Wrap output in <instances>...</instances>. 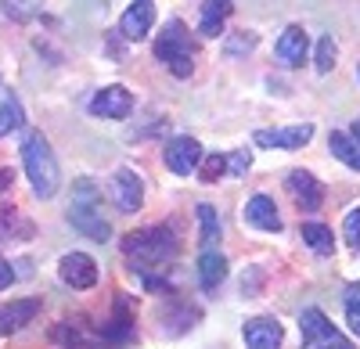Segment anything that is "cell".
<instances>
[{
    "label": "cell",
    "instance_id": "1",
    "mask_svg": "<svg viewBox=\"0 0 360 349\" xmlns=\"http://www.w3.org/2000/svg\"><path fill=\"white\" fill-rule=\"evenodd\" d=\"M123 252L137 270L159 267V263H169L176 256V235L169 227H141V230H130L123 238Z\"/></svg>",
    "mask_w": 360,
    "mask_h": 349
},
{
    "label": "cell",
    "instance_id": "2",
    "mask_svg": "<svg viewBox=\"0 0 360 349\" xmlns=\"http://www.w3.org/2000/svg\"><path fill=\"white\" fill-rule=\"evenodd\" d=\"M22 166H25V177L33 184L37 198H54L58 191V159L51 152V144L40 130H33L22 144Z\"/></svg>",
    "mask_w": 360,
    "mask_h": 349
},
{
    "label": "cell",
    "instance_id": "3",
    "mask_svg": "<svg viewBox=\"0 0 360 349\" xmlns=\"http://www.w3.org/2000/svg\"><path fill=\"white\" fill-rule=\"evenodd\" d=\"M69 223L79 230V235H86L90 242H108L112 238V227L101 216V191L90 180H76V187H72Z\"/></svg>",
    "mask_w": 360,
    "mask_h": 349
},
{
    "label": "cell",
    "instance_id": "4",
    "mask_svg": "<svg viewBox=\"0 0 360 349\" xmlns=\"http://www.w3.org/2000/svg\"><path fill=\"white\" fill-rule=\"evenodd\" d=\"M155 58L176 76V79H188L195 72V44L188 37V29L180 18H169L162 25V33L155 40Z\"/></svg>",
    "mask_w": 360,
    "mask_h": 349
},
{
    "label": "cell",
    "instance_id": "5",
    "mask_svg": "<svg viewBox=\"0 0 360 349\" xmlns=\"http://www.w3.org/2000/svg\"><path fill=\"white\" fill-rule=\"evenodd\" d=\"M299 331H303L307 345H314V349H356L317 306H307L299 313Z\"/></svg>",
    "mask_w": 360,
    "mask_h": 349
},
{
    "label": "cell",
    "instance_id": "6",
    "mask_svg": "<svg viewBox=\"0 0 360 349\" xmlns=\"http://www.w3.org/2000/svg\"><path fill=\"white\" fill-rule=\"evenodd\" d=\"M58 277L69 288H76V292H86V288L98 284V263L86 252H69V256H62V263H58Z\"/></svg>",
    "mask_w": 360,
    "mask_h": 349
},
{
    "label": "cell",
    "instance_id": "7",
    "mask_svg": "<svg viewBox=\"0 0 360 349\" xmlns=\"http://www.w3.org/2000/svg\"><path fill=\"white\" fill-rule=\"evenodd\" d=\"M90 112L101 115V119H130V112H134V98L127 86H101V91L90 98Z\"/></svg>",
    "mask_w": 360,
    "mask_h": 349
},
{
    "label": "cell",
    "instance_id": "8",
    "mask_svg": "<svg viewBox=\"0 0 360 349\" xmlns=\"http://www.w3.org/2000/svg\"><path fill=\"white\" fill-rule=\"evenodd\" d=\"M285 187H288V195L295 198L299 209L317 213V209L324 206V184L314 177V173H307V169H292L288 180H285Z\"/></svg>",
    "mask_w": 360,
    "mask_h": 349
},
{
    "label": "cell",
    "instance_id": "9",
    "mask_svg": "<svg viewBox=\"0 0 360 349\" xmlns=\"http://www.w3.org/2000/svg\"><path fill=\"white\" fill-rule=\"evenodd\" d=\"M108 191H112V202L123 213H137L141 209V202H144V184H141V177L134 169H115L112 173V184H108Z\"/></svg>",
    "mask_w": 360,
    "mask_h": 349
},
{
    "label": "cell",
    "instance_id": "10",
    "mask_svg": "<svg viewBox=\"0 0 360 349\" xmlns=\"http://www.w3.org/2000/svg\"><path fill=\"white\" fill-rule=\"evenodd\" d=\"M162 159H166V166L176 173V177H188V173H195V166L202 162V144L195 137H173L166 144Z\"/></svg>",
    "mask_w": 360,
    "mask_h": 349
},
{
    "label": "cell",
    "instance_id": "11",
    "mask_svg": "<svg viewBox=\"0 0 360 349\" xmlns=\"http://www.w3.org/2000/svg\"><path fill=\"white\" fill-rule=\"evenodd\" d=\"M310 137H314V126H310V123L285 126V130H256V133H252V140L259 144V148H285V152L307 148Z\"/></svg>",
    "mask_w": 360,
    "mask_h": 349
},
{
    "label": "cell",
    "instance_id": "12",
    "mask_svg": "<svg viewBox=\"0 0 360 349\" xmlns=\"http://www.w3.org/2000/svg\"><path fill=\"white\" fill-rule=\"evenodd\" d=\"M152 22H155V4H152V0H134V4L123 11V18H119V33L137 44V40L148 37Z\"/></svg>",
    "mask_w": 360,
    "mask_h": 349
},
{
    "label": "cell",
    "instance_id": "13",
    "mask_svg": "<svg viewBox=\"0 0 360 349\" xmlns=\"http://www.w3.org/2000/svg\"><path fill=\"white\" fill-rule=\"evenodd\" d=\"M285 342V328L274 317H252L245 324V345L249 349H281Z\"/></svg>",
    "mask_w": 360,
    "mask_h": 349
},
{
    "label": "cell",
    "instance_id": "14",
    "mask_svg": "<svg viewBox=\"0 0 360 349\" xmlns=\"http://www.w3.org/2000/svg\"><path fill=\"white\" fill-rule=\"evenodd\" d=\"M40 310H44L40 299H15V303H8V306H0V335L22 331Z\"/></svg>",
    "mask_w": 360,
    "mask_h": 349
},
{
    "label": "cell",
    "instance_id": "15",
    "mask_svg": "<svg viewBox=\"0 0 360 349\" xmlns=\"http://www.w3.org/2000/svg\"><path fill=\"white\" fill-rule=\"evenodd\" d=\"M245 223L256 227V230H281V216H278V206H274V198H266V195H252L245 202Z\"/></svg>",
    "mask_w": 360,
    "mask_h": 349
},
{
    "label": "cell",
    "instance_id": "16",
    "mask_svg": "<svg viewBox=\"0 0 360 349\" xmlns=\"http://www.w3.org/2000/svg\"><path fill=\"white\" fill-rule=\"evenodd\" d=\"M307 47H310L307 29H303V25H288L285 33H281V40H278V62H281V65H288V69L303 65Z\"/></svg>",
    "mask_w": 360,
    "mask_h": 349
},
{
    "label": "cell",
    "instance_id": "17",
    "mask_svg": "<svg viewBox=\"0 0 360 349\" xmlns=\"http://www.w3.org/2000/svg\"><path fill=\"white\" fill-rule=\"evenodd\" d=\"M234 15V4L231 0H205L202 11H198V29L202 37H220L224 33V22Z\"/></svg>",
    "mask_w": 360,
    "mask_h": 349
},
{
    "label": "cell",
    "instance_id": "18",
    "mask_svg": "<svg viewBox=\"0 0 360 349\" xmlns=\"http://www.w3.org/2000/svg\"><path fill=\"white\" fill-rule=\"evenodd\" d=\"M224 277H227L224 252L202 249V256H198V281H202V288H217V284H224Z\"/></svg>",
    "mask_w": 360,
    "mask_h": 349
},
{
    "label": "cell",
    "instance_id": "19",
    "mask_svg": "<svg viewBox=\"0 0 360 349\" xmlns=\"http://www.w3.org/2000/svg\"><path fill=\"white\" fill-rule=\"evenodd\" d=\"M328 144H332V155H335L339 162H346L349 169H356V173H360V144H356L349 133L335 130L332 137H328Z\"/></svg>",
    "mask_w": 360,
    "mask_h": 349
},
{
    "label": "cell",
    "instance_id": "20",
    "mask_svg": "<svg viewBox=\"0 0 360 349\" xmlns=\"http://www.w3.org/2000/svg\"><path fill=\"white\" fill-rule=\"evenodd\" d=\"M299 230H303V242H307L317 256H332V252H335L332 227H324V223H303Z\"/></svg>",
    "mask_w": 360,
    "mask_h": 349
},
{
    "label": "cell",
    "instance_id": "21",
    "mask_svg": "<svg viewBox=\"0 0 360 349\" xmlns=\"http://www.w3.org/2000/svg\"><path fill=\"white\" fill-rule=\"evenodd\" d=\"M0 8H4V15H8L11 22L25 25V22L40 18V11H44V0H0Z\"/></svg>",
    "mask_w": 360,
    "mask_h": 349
},
{
    "label": "cell",
    "instance_id": "22",
    "mask_svg": "<svg viewBox=\"0 0 360 349\" xmlns=\"http://www.w3.org/2000/svg\"><path fill=\"white\" fill-rule=\"evenodd\" d=\"M198 227H202V235H198L202 249H217L220 245V220H217L213 206H198Z\"/></svg>",
    "mask_w": 360,
    "mask_h": 349
},
{
    "label": "cell",
    "instance_id": "23",
    "mask_svg": "<svg viewBox=\"0 0 360 349\" xmlns=\"http://www.w3.org/2000/svg\"><path fill=\"white\" fill-rule=\"evenodd\" d=\"M22 123H25V112H22L18 98H4V101H0V137L11 133V130L22 126Z\"/></svg>",
    "mask_w": 360,
    "mask_h": 349
},
{
    "label": "cell",
    "instance_id": "24",
    "mask_svg": "<svg viewBox=\"0 0 360 349\" xmlns=\"http://www.w3.org/2000/svg\"><path fill=\"white\" fill-rule=\"evenodd\" d=\"M342 303H346V324L353 328V335H360V284H349L346 288Z\"/></svg>",
    "mask_w": 360,
    "mask_h": 349
},
{
    "label": "cell",
    "instance_id": "25",
    "mask_svg": "<svg viewBox=\"0 0 360 349\" xmlns=\"http://www.w3.org/2000/svg\"><path fill=\"white\" fill-rule=\"evenodd\" d=\"M335 54H339V47H335V40L332 37H321L317 40V72H332L335 69Z\"/></svg>",
    "mask_w": 360,
    "mask_h": 349
},
{
    "label": "cell",
    "instance_id": "26",
    "mask_svg": "<svg viewBox=\"0 0 360 349\" xmlns=\"http://www.w3.org/2000/svg\"><path fill=\"white\" fill-rule=\"evenodd\" d=\"M224 173H227V159H224V155H209V159H202V173H198V177H202L205 184H217Z\"/></svg>",
    "mask_w": 360,
    "mask_h": 349
},
{
    "label": "cell",
    "instance_id": "27",
    "mask_svg": "<svg viewBox=\"0 0 360 349\" xmlns=\"http://www.w3.org/2000/svg\"><path fill=\"white\" fill-rule=\"evenodd\" d=\"M224 159H227V173H234V177H245V169L252 166V155L245 148H238V152H231Z\"/></svg>",
    "mask_w": 360,
    "mask_h": 349
},
{
    "label": "cell",
    "instance_id": "28",
    "mask_svg": "<svg viewBox=\"0 0 360 349\" xmlns=\"http://www.w3.org/2000/svg\"><path fill=\"white\" fill-rule=\"evenodd\" d=\"M342 230H346V245H349L353 252H360V209H353V213L346 216Z\"/></svg>",
    "mask_w": 360,
    "mask_h": 349
},
{
    "label": "cell",
    "instance_id": "29",
    "mask_svg": "<svg viewBox=\"0 0 360 349\" xmlns=\"http://www.w3.org/2000/svg\"><path fill=\"white\" fill-rule=\"evenodd\" d=\"M252 47H256V37H252V33H238V37L227 44V58H234L238 51H252Z\"/></svg>",
    "mask_w": 360,
    "mask_h": 349
},
{
    "label": "cell",
    "instance_id": "30",
    "mask_svg": "<svg viewBox=\"0 0 360 349\" xmlns=\"http://www.w3.org/2000/svg\"><path fill=\"white\" fill-rule=\"evenodd\" d=\"M259 281H263V274H259V270H252V274H249V281L242 277V292H245V296H256V292H259V288H256Z\"/></svg>",
    "mask_w": 360,
    "mask_h": 349
},
{
    "label": "cell",
    "instance_id": "31",
    "mask_svg": "<svg viewBox=\"0 0 360 349\" xmlns=\"http://www.w3.org/2000/svg\"><path fill=\"white\" fill-rule=\"evenodd\" d=\"M11 281H15L11 263H8V259H0V288H11Z\"/></svg>",
    "mask_w": 360,
    "mask_h": 349
},
{
    "label": "cell",
    "instance_id": "32",
    "mask_svg": "<svg viewBox=\"0 0 360 349\" xmlns=\"http://www.w3.org/2000/svg\"><path fill=\"white\" fill-rule=\"evenodd\" d=\"M11 180H15V169H0V195L11 187Z\"/></svg>",
    "mask_w": 360,
    "mask_h": 349
},
{
    "label": "cell",
    "instance_id": "33",
    "mask_svg": "<svg viewBox=\"0 0 360 349\" xmlns=\"http://www.w3.org/2000/svg\"><path fill=\"white\" fill-rule=\"evenodd\" d=\"M356 76H360V65H356Z\"/></svg>",
    "mask_w": 360,
    "mask_h": 349
}]
</instances>
